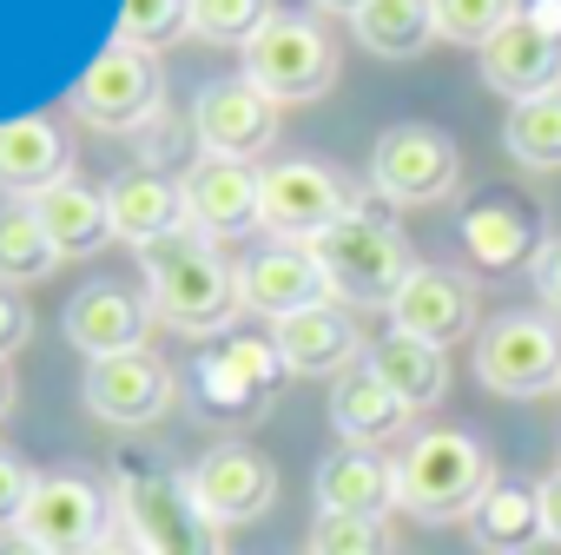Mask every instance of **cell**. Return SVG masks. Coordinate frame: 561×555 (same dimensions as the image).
<instances>
[{"label": "cell", "mask_w": 561, "mask_h": 555, "mask_svg": "<svg viewBox=\"0 0 561 555\" xmlns=\"http://www.w3.org/2000/svg\"><path fill=\"white\" fill-rule=\"evenodd\" d=\"M139 258H146V292H152L159 325H172L179 338H225L238 325L244 312L238 264H225L205 231H179Z\"/></svg>", "instance_id": "6da1fadb"}, {"label": "cell", "mask_w": 561, "mask_h": 555, "mask_svg": "<svg viewBox=\"0 0 561 555\" xmlns=\"http://www.w3.org/2000/svg\"><path fill=\"white\" fill-rule=\"evenodd\" d=\"M324 278H331V298L337 305H383L410 285V271H416V251L410 238L390 225V205L377 199H357L351 218H337L324 238H311Z\"/></svg>", "instance_id": "7a4b0ae2"}, {"label": "cell", "mask_w": 561, "mask_h": 555, "mask_svg": "<svg viewBox=\"0 0 561 555\" xmlns=\"http://www.w3.org/2000/svg\"><path fill=\"white\" fill-rule=\"evenodd\" d=\"M495 489V463L469 430H423L397 456V509L423 522H456L476 516V502Z\"/></svg>", "instance_id": "3957f363"}, {"label": "cell", "mask_w": 561, "mask_h": 555, "mask_svg": "<svg viewBox=\"0 0 561 555\" xmlns=\"http://www.w3.org/2000/svg\"><path fill=\"white\" fill-rule=\"evenodd\" d=\"M113 502H119V529L139 535L152 555H225L218 522L192 502V483L172 469L119 456L113 463Z\"/></svg>", "instance_id": "277c9868"}, {"label": "cell", "mask_w": 561, "mask_h": 555, "mask_svg": "<svg viewBox=\"0 0 561 555\" xmlns=\"http://www.w3.org/2000/svg\"><path fill=\"white\" fill-rule=\"evenodd\" d=\"M285 358H277L271 338H244V331H225L218 351L192 358L185 371V390H192V410L211 417V423H251L271 410V397L285 390Z\"/></svg>", "instance_id": "5b68a950"}, {"label": "cell", "mask_w": 561, "mask_h": 555, "mask_svg": "<svg viewBox=\"0 0 561 555\" xmlns=\"http://www.w3.org/2000/svg\"><path fill=\"white\" fill-rule=\"evenodd\" d=\"M244 80H251L257 93H271L277 106L318 100V93H331V80H337V47H331V34H324L311 14H285V8H277V14L244 41Z\"/></svg>", "instance_id": "8992f818"}, {"label": "cell", "mask_w": 561, "mask_h": 555, "mask_svg": "<svg viewBox=\"0 0 561 555\" xmlns=\"http://www.w3.org/2000/svg\"><path fill=\"white\" fill-rule=\"evenodd\" d=\"M67 106L93 126V133H139L159 120L165 106V73H159V54L133 47V41H113L67 93Z\"/></svg>", "instance_id": "52a82bcc"}, {"label": "cell", "mask_w": 561, "mask_h": 555, "mask_svg": "<svg viewBox=\"0 0 561 555\" xmlns=\"http://www.w3.org/2000/svg\"><path fill=\"white\" fill-rule=\"evenodd\" d=\"M113 529H119L113 483H100V476H87V469H54V476H41L34 496H27V516H21V535H34L47 555H87V548H100Z\"/></svg>", "instance_id": "ba28073f"}, {"label": "cell", "mask_w": 561, "mask_h": 555, "mask_svg": "<svg viewBox=\"0 0 561 555\" xmlns=\"http://www.w3.org/2000/svg\"><path fill=\"white\" fill-rule=\"evenodd\" d=\"M456 185H462V152H456V139L443 126L403 120L370 152V192L383 205H436Z\"/></svg>", "instance_id": "9c48e42d"}, {"label": "cell", "mask_w": 561, "mask_h": 555, "mask_svg": "<svg viewBox=\"0 0 561 555\" xmlns=\"http://www.w3.org/2000/svg\"><path fill=\"white\" fill-rule=\"evenodd\" d=\"M476 377L495 397H541L561 390V325L541 312H502L476 338Z\"/></svg>", "instance_id": "30bf717a"}, {"label": "cell", "mask_w": 561, "mask_h": 555, "mask_svg": "<svg viewBox=\"0 0 561 555\" xmlns=\"http://www.w3.org/2000/svg\"><path fill=\"white\" fill-rule=\"evenodd\" d=\"M351 205H357V192L324 159H277V166H264V231L271 238L311 245L337 218H351Z\"/></svg>", "instance_id": "8fae6325"}, {"label": "cell", "mask_w": 561, "mask_h": 555, "mask_svg": "<svg viewBox=\"0 0 561 555\" xmlns=\"http://www.w3.org/2000/svg\"><path fill=\"white\" fill-rule=\"evenodd\" d=\"M192 139L205 159H264L277 146V100L257 93L244 73L231 80H205L192 100Z\"/></svg>", "instance_id": "7c38bea8"}, {"label": "cell", "mask_w": 561, "mask_h": 555, "mask_svg": "<svg viewBox=\"0 0 561 555\" xmlns=\"http://www.w3.org/2000/svg\"><path fill=\"white\" fill-rule=\"evenodd\" d=\"M87 410L113 430H139V423H159L179 397V377L165 358L152 351H119V358H93L87 364V384H80Z\"/></svg>", "instance_id": "4fadbf2b"}, {"label": "cell", "mask_w": 561, "mask_h": 555, "mask_svg": "<svg viewBox=\"0 0 561 555\" xmlns=\"http://www.w3.org/2000/svg\"><path fill=\"white\" fill-rule=\"evenodd\" d=\"M238 298H244V312L285 325V318H298L311 305H331V278H324V264H318L311 245L271 238V245H257L238 264Z\"/></svg>", "instance_id": "5bb4252c"}, {"label": "cell", "mask_w": 561, "mask_h": 555, "mask_svg": "<svg viewBox=\"0 0 561 555\" xmlns=\"http://www.w3.org/2000/svg\"><path fill=\"white\" fill-rule=\"evenodd\" d=\"M152 292H133L119 278H93L87 292L67 298V344L80 358H119V351H146V331H152Z\"/></svg>", "instance_id": "9a60e30c"}, {"label": "cell", "mask_w": 561, "mask_h": 555, "mask_svg": "<svg viewBox=\"0 0 561 555\" xmlns=\"http://www.w3.org/2000/svg\"><path fill=\"white\" fill-rule=\"evenodd\" d=\"M185 483H192V502L225 529V522H257L271 502H277V469H271V456H257L251 443H218V450H205L192 469H185Z\"/></svg>", "instance_id": "2e32d148"}, {"label": "cell", "mask_w": 561, "mask_h": 555, "mask_svg": "<svg viewBox=\"0 0 561 555\" xmlns=\"http://www.w3.org/2000/svg\"><path fill=\"white\" fill-rule=\"evenodd\" d=\"M179 185H185L192 231H205V238H244L264 225V172L244 159H205L198 152Z\"/></svg>", "instance_id": "e0dca14e"}, {"label": "cell", "mask_w": 561, "mask_h": 555, "mask_svg": "<svg viewBox=\"0 0 561 555\" xmlns=\"http://www.w3.org/2000/svg\"><path fill=\"white\" fill-rule=\"evenodd\" d=\"M390 331L423 338L436 351L462 344L476 331V285H469L462 271H449V264H416L410 285L390 298Z\"/></svg>", "instance_id": "ac0fdd59"}, {"label": "cell", "mask_w": 561, "mask_h": 555, "mask_svg": "<svg viewBox=\"0 0 561 555\" xmlns=\"http://www.w3.org/2000/svg\"><path fill=\"white\" fill-rule=\"evenodd\" d=\"M106 212H113V238H126L133 251H152V245L192 231L185 185L172 172H159V166H126L106 185Z\"/></svg>", "instance_id": "d6986e66"}, {"label": "cell", "mask_w": 561, "mask_h": 555, "mask_svg": "<svg viewBox=\"0 0 561 555\" xmlns=\"http://www.w3.org/2000/svg\"><path fill=\"white\" fill-rule=\"evenodd\" d=\"M271 344L285 358L291 377H344L351 364H364V331L357 318L331 298V305H311L285 325H271Z\"/></svg>", "instance_id": "ffe728a7"}, {"label": "cell", "mask_w": 561, "mask_h": 555, "mask_svg": "<svg viewBox=\"0 0 561 555\" xmlns=\"http://www.w3.org/2000/svg\"><path fill=\"white\" fill-rule=\"evenodd\" d=\"M482 87L502 93V100H535V93H554L561 87V41L548 27H535L528 14H515L489 47H482Z\"/></svg>", "instance_id": "44dd1931"}, {"label": "cell", "mask_w": 561, "mask_h": 555, "mask_svg": "<svg viewBox=\"0 0 561 555\" xmlns=\"http://www.w3.org/2000/svg\"><path fill=\"white\" fill-rule=\"evenodd\" d=\"M73 179V139L60 120L27 113L0 126V192L8 199H41L47 185Z\"/></svg>", "instance_id": "7402d4cb"}, {"label": "cell", "mask_w": 561, "mask_h": 555, "mask_svg": "<svg viewBox=\"0 0 561 555\" xmlns=\"http://www.w3.org/2000/svg\"><path fill=\"white\" fill-rule=\"evenodd\" d=\"M541 218L522 212L515 199H482L462 212V251L476 258L482 278H515V271H535L541 258Z\"/></svg>", "instance_id": "603a6c76"}, {"label": "cell", "mask_w": 561, "mask_h": 555, "mask_svg": "<svg viewBox=\"0 0 561 555\" xmlns=\"http://www.w3.org/2000/svg\"><path fill=\"white\" fill-rule=\"evenodd\" d=\"M410 404L370 371V364H351L344 377H331V423H337V437L344 443H357V450H383L390 437H403L410 430Z\"/></svg>", "instance_id": "cb8c5ba5"}, {"label": "cell", "mask_w": 561, "mask_h": 555, "mask_svg": "<svg viewBox=\"0 0 561 555\" xmlns=\"http://www.w3.org/2000/svg\"><path fill=\"white\" fill-rule=\"evenodd\" d=\"M318 509L324 516H370L383 522L397 509V463L383 450H357L344 443L337 456H324L318 469Z\"/></svg>", "instance_id": "d4e9b609"}, {"label": "cell", "mask_w": 561, "mask_h": 555, "mask_svg": "<svg viewBox=\"0 0 561 555\" xmlns=\"http://www.w3.org/2000/svg\"><path fill=\"white\" fill-rule=\"evenodd\" d=\"M34 212H41V225H47V238L60 245V258H87V251H100L106 238H113V212H106V185H87L80 172L73 179H60V185H47L41 199H27Z\"/></svg>", "instance_id": "484cf974"}, {"label": "cell", "mask_w": 561, "mask_h": 555, "mask_svg": "<svg viewBox=\"0 0 561 555\" xmlns=\"http://www.w3.org/2000/svg\"><path fill=\"white\" fill-rule=\"evenodd\" d=\"M364 364H370L410 410H430V404H443V390H449V358H443L436 344H423V338H403V331H383V338L364 351Z\"/></svg>", "instance_id": "4316f807"}, {"label": "cell", "mask_w": 561, "mask_h": 555, "mask_svg": "<svg viewBox=\"0 0 561 555\" xmlns=\"http://www.w3.org/2000/svg\"><path fill=\"white\" fill-rule=\"evenodd\" d=\"M469 535H476V548H489V555H528L535 542H548V535H541V502H535V489H528V483H495V489L476 502Z\"/></svg>", "instance_id": "83f0119b"}, {"label": "cell", "mask_w": 561, "mask_h": 555, "mask_svg": "<svg viewBox=\"0 0 561 555\" xmlns=\"http://www.w3.org/2000/svg\"><path fill=\"white\" fill-rule=\"evenodd\" d=\"M60 271V245L47 238L41 212L27 199H8L0 205V285H41V278Z\"/></svg>", "instance_id": "f1b7e54d"}, {"label": "cell", "mask_w": 561, "mask_h": 555, "mask_svg": "<svg viewBox=\"0 0 561 555\" xmlns=\"http://www.w3.org/2000/svg\"><path fill=\"white\" fill-rule=\"evenodd\" d=\"M351 27H357V41H364L377 60H416V54L436 41L430 0H364Z\"/></svg>", "instance_id": "f546056e"}, {"label": "cell", "mask_w": 561, "mask_h": 555, "mask_svg": "<svg viewBox=\"0 0 561 555\" xmlns=\"http://www.w3.org/2000/svg\"><path fill=\"white\" fill-rule=\"evenodd\" d=\"M502 146H508V159L528 166V172H561V87H554V93H535V100H522V106H508Z\"/></svg>", "instance_id": "4dcf8cb0"}, {"label": "cell", "mask_w": 561, "mask_h": 555, "mask_svg": "<svg viewBox=\"0 0 561 555\" xmlns=\"http://www.w3.org/2000/svg\"><path fill=\"white\" fill-rule=\"evenodd\" d=\"M430 14H436V41H456V47L482 54L522 14V0H430Z\"/></svg>", "instance_id": "1f68e13d"}, {"label": "cell", "mask_w": 561, "mask_h": 555, "mask_svg": "<svg viewBox=\"0 0 561 555\" xmlns=\"http://www.w3.org/2000/svg\"><path fill=\"white\" fill-rule=\"evenodd\" d=\"M271 14V0H192V34L211 47H244Z\"/></svg>", "instance_id": "d6a6232c"}, {"label": "cell", "mask_w": 561, "mask_h": 555, "mask_svg": "<svg viewBox=\"0 0 561 555\" xmlns=\"http://www.w3.org/2000/svg\"><path fill=\"white\" fill-rule=\"evenodd\" d=\"M179 34H192V0H126L119 8V41L159 54L172 47Z\"/></svg>", "instance_id": "836d02e7"}, {"label": "cell", "mask_w": 561, "mask_h": 555, "mask_svg": "<svg viewBox=\"0 0 561 555\" xmlns=\"http://www.w3.org/2000/svg\"><path fill=\"white\" fill-rule=\"evenodd\" d=\"M305 555H390V535L370 516H318Z\"/></svg>", "instance_id": "e575fe53"}, {"label": "cell", "mask_w": 561, "mask_h": 555, "mask_svg": "<svg viewBox=\"0 0 561 555\" xmlns=\"http://www.w3.org/2000/svg\"><path fill=\"white\" fill-rule=\"evenodd\" d=\"M34 469H27V456H14V450H0V535H14L21 529V516H27V496H34Z\"/></svg>", "instance_id": "d590c367"}, {"label": "cell", "mask_w": 561, "mask_h": 555, "mask_svg": "<svg viewBox=\"0 0 561 555\" xmlns=\"http://www.w3.org/2000/svg\"><path fill=\"white\" fill-rule=\"evenodd\" d=\"M27 338H34V312H27V298H21L14 285H0V358H14Z\"/></svg>", "instance_id": "8d00e7d4"}, {"label": "cell", "mask_w": 561, "mask_h": 555, "mask_svg": "<svg viewBox=\"0 0 561 555\" xmlns=\"http://www.w3.org/2000/svg\"><path fill=\"white\" fill-rule=\"evenodd\" d=\"M528 278H535V298L561 318V238H548V245H541V258H535V271H528Z\"/></svg>", "instance_id": "74e56055"}, {"label": "cell", "mask_w": 561, "mask_h": 555, "mask_svg": "<svg viewBox=\"0 0 561 555\" xmlns=\"http://www.w3.org/2000/svg\"><path fill=\"white\" fill-rule=\"evenodd\" d=\"M535 502H541V535H548V542H561V469L535 483Z\"/></svg>", "instance_id": "f35d334b"}, {"label": "cell", "mask_w": 561, "mask_h": 555, "mask_svg": "<svg viewBox=\"0 0 561 555\" xmlns=\"http://www.w3.org/2000/svg\"><path fill=\"white\" fill-rule=\"evenodd\" d=\"M87 555H152V548H146L139 535H126V529H113V535H106L100 548H87Z\"/></svg>", "instance_id": "ab89813d"}, {"label": "cell", "mask_w": 561, "mask_h": 555, "mask_svg": "<svg viewBox=\"0 0 561 555\" xmlns=\"http://www.w3.org/2000/svg\"><path fill=\"white\" fill-rule=\"evenodd\" d=\"M14 397H21V384H14V364H8V358H0V417H8V410H14Z\"/></svg>", "instance_id": "60d3db41"}, {"label": "cell", "mask_w": 561, "mask_h": 555, "mask_svg": "<svg viewBox=\"0 0 561 555\" xmlns=\"http://www.w3.org/2000/svg\"><path fill=\"white\" fill-rule=\"evenodd\" d=\"M0 555H47V548H41L34 535H21V529H14V535H0Z\"/></svg>", "instance_id": "b9f144b4"}, {"label": "cell", "mask_w": 561, "mask_h": 555, "mask_svg": "<svg viewBox=\"0 0 561 555\" xmlns=\"http://www.w3.org/2000/svg\"><path fill=\"white\" fill-rule=\"evenodd\" d=\"M311 8H318V14H344V21H357L364 0H311Z\"/></svg>", "instance_id": "7bdbcfd3"}]
</instances>
